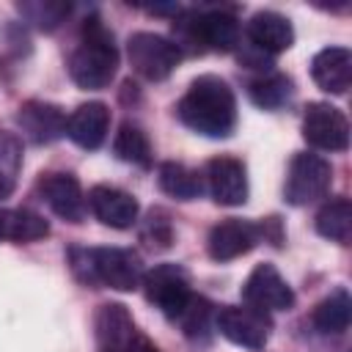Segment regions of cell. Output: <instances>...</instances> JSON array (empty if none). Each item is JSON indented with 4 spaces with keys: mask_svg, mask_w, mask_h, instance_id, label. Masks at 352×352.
Segmentation results:
<instances>
[{
    "mask_svg": "<svg viewBox=\"0 0 352 352\" xmlns=\"http://www.w3.org/2000/svg\"><path fill=\"white\" fill-rule=\"evenodd\" d=\"M176 116L204 138H228L236 126V96L223 77L201 74L179 99Z\"/></svg>",
    "mask_w": 352,
    "mask_h": 352,
    "instance_id": "obj_1",
    "label": "cell"
},
{
    "mask_svg": "<svg viewBox=\"0 0 352 352\" xmlns=\"http://www.w3.org/2000/svg\"><path fill=\"white\" fill-rule=\"evenodd\" d=\"M69 267L85 286L135 292L143 280V261L132 248H72Z\"/></svg>",
    "mask_w": 352,
    "mask_h": 352,
    "instance_id": "obj_2",
    "label": "cell"
},
{
    "mask_svg": "<svg viewBox=\"0 0 352 352\" xmlns=\"http://www.w3.org/2000/svg\"><path fill=\"white\" fill-rule=\"evenodd\" d=\"M118 69V50L113 33L104 28L99 16H88L82 22L80 44L69 55V74L85 91H99L110 85Z\"/></svg>",
    "mask_w": 352,
    "mask_h": 352,
    "instance_id": "obj_3",
    "label": "cell"
},
{
    "mask_svg": "<svg viewBox=\"0 0 352 352\" xmlns=\"http://www.w3.org/2000/svg\"><path fill=\"white\" fill-rule=\"evenodd\" d=\"M173 22L176 38H170L182 52H231L239 44V22L226 8L212 11H179Z\"/></svg>",
    "mask_w": 352,
    "mask_h": 352,
    "instance_id": "obj_4",
    "label": "cell"
},
{
    "mask_svg": "<svg viewBox=\"0 0 352 352\" xmlns=\"http://www.w3.org/2000/svg\"><path fill=\"white\" fill-rule=\"evenodd\" d=\"M333 184V165L314 151H297L289 160L286 182H283V198L292 206H308L327 195Z\"/></svg>",
    "mask_w": 352,
    "mask_h": 352,
    "instance_id": "obj_5",
    "label": "cell"
},
{
    "mask_svg": "<svg viewBox=\"0 0 352 352\" xmlns=\"http://www.w3.org/2000/svg\"><path fill=\"white\" fill-rule=\"evenodd\" d=\"M140 286H143L146 300L173 322L182 316V311L192 300L190 275L182 264H170V261L168 264H154L148 272H143Z\"/></svg>",
    "mask_w": 352,
    "mask_h": 352,
    "instance_id": "obj_6",
    "label": "cell"
},
{
    "mask_svg": "<svg viewBox=\"0 0 352 352\" xmlns=\"http://www.w3.org/2000/svg\"><path fill=\"white\" fill-rule=\"evenodd\" d=\"M126 58H129V66L135 69V74H140L148 82H160L176 72V66L182 60V50L160 33L140 30V33L129 36Z\"/></svg>",
    "mask_w": 352,
    "mask_h": 352,
    "instance_id": "obj_7",
    "label": "cell"
},
{
    "mask_svg": "<svg viewBox=\"0 0 352 352\" xmlns=\"http://www.w3.org/2000/svg\"><path fill=\"white\" fill-rule=\"evenodd\" d=\"M214 327L220 330L223 338H228L236 346L245 349H264V344L270 341V330H272V319L264 311H256L250 305H223L214 314Z\"/></svg>",
    "mask_w": 352,
    "mask_h": 352,
    "instance_id": "obj_8",
    "label": "cell"
},
{
    "mask_svg": "<svg viewBox=\"0 0 352 352\" xmlns=\"http://www.w3.org/2000/svg\"><path fill=\"white\" fill-rule=\"evenodd\" d=\"M302 138L319 151H346L349 121L330 102H311L302 116Z\"/></svg>",
    "mask_w": 352,
    "mask_h": 352,
    "instance_id": "obj_9",
    "label": "cell"
},
{
    "mask_svg": "<svg viewBox=\"0 0 352 352\" xmlns=\"http://www.w3.org/2000/svg\"><path fill=\"white\" fill-rule=\"evenodd\" d=\"M242 300L245 305L256 308V311H289L294 305V292L286 283V278L278 272L275 264H256L253 272L248 275L245 286H242Z\"/></svg>",
    "mask_w": 352,
    "mask_h": 352,
    "instance_id": "obj_10",
    "label": "cell"
},
{
    "mask_svg": "<svg viewBox=\"0 0 352 352\" xmlns=\"http://www.w3.org/2000/svg\"><path fill=\"white\" fill-rule=\"evenodd\" d=\"M204 184L214 204L220 206H242L248 201V168L242 160L220 154L206 162Z\"/></svg>",
    "mask_w": 352,
    "mask_h": 352,
    "instance_id": "obj_11",
    "label": "cell"
},
{
    "mask_svg": "<svg viewBox=\"0 0 352 352\" xmlns=\"http://www.w3.org/2000/svg\"><path fill=\"white\" fill-rule=\"evenodd\" d=\"M261 239H264L261 223L242 220V217H226L212 226L206 248L214 261H234V258L250 253Z\"/></svg>",
    "mask_w": 352,
    "mask_h": 352,
    "instance_id": "obj_12",
    "label": "cell"
},
{
    "mask_svg": "<svg viewBox=\"0 0 352 352\" xmlns=\"http://www.w3.org/2000/svg\"><path fill=\"white\" fill-rule=\"evenodd\" d=\"M88 209L94 212V217L110 228H132L138 223L140 214V204L132 192L113 187V184H96L88 190Z\"/></svg>",
    "mask_w": 352,
    "mask_h": 352,
    "instance_id": "obj_13",
    "label": "cell"
},
{
    "mask_svg": "<svg viewBox=\"0 0 352 352\" xmlns=\"http://www.w3.org/2000/svg\"><path fill=\"white\" fill-rule=\"evenodd\" d=\"M66 118L69 116L58 104L41 102V99H30L16 110V126L36 146H47V143L60 140L66 135Z\"/></svg>",
    "mask_w": 352,
    "mask_h": 352,
    "instance_id": "obj_14",
    "label": "cell"
},
{
    "mask_svg": "<svg viewBox=\"0 0 352 352\" xmlns=\"http://www.w3.org/2000/svg\"><path fill=\"white\" fill-rule=\"evenodd\" d=\"M38 192L47 201V206L69 223H80L85 217V195L82 187L77 182V176L72 173H44L38 179Z\"/></svg>",
    "mask_w": 352,
    "mask_h": 352,
    "instance_id": "obj_15",
    "label": "cell"
},
{
    "mask_svg": "<svg viewBox=\"0 0 352 352\" xmlns=\"http://www.w3.org/2000/svg\"><path fill=\"white\" fill-rule=\"evenodd\" d=\"M140 330L135 327V319L126 305L121 302H104L99 305L94 316V336L102 352H126L132 338Z\"/></svg>",
    "mask_w": 352,
    "mask_h": 352,
    "instance_id": "obj_16",
    "label": "cell"
},
{
    "mask_svg": "<svg viewBox=\"0 0 352 352\" xmlns=\"http://www.w3.org/2000/svg\"><path fill=\"white\" fill-rule=\"evenodd\" d=\"M245 33H248L250 47L264 55H280L294 44V28L278 11H256Z\"/></svg>",
    "mask_w": 352,
    "mask_h": 352,
    "instance_id": "obj_17",
    "label": "cell"
},
{
    "mask_svg": "<svg viewBox=\"0 0 352 352\" xmlns=\"http://www.w3.org/2000/svg\"><path fill=\"white\" fill-rule=\"evenodd\" d=\"M110 129V107L104 102H85L66 118V135L85 151H94L104 143Z\"/></svg>",
    "mask_w": 352,
    "mask_h": 352,
    "instance_id": "obj_18",
    "label": "cell"
},
{
    "mask_svg": "<svg viewBox=\"0 0 352 352\" xmlns=\"http://www.w3.org/2000/svg\"><path fill=\"white\" fill-rule=\"evenodd\" d=\"M314 82L327 94H346L352 82V52L346 47H324L311 60Z\"/></svg>",
    "mask_w": 352,
    "mask_h": 352,
    "instance_id": "obj_19",
    "label": "cell"
},
{
    "mask_svg": "<svg viewBox=\"0 0 352 352\" xmlns=\"http://www.w3.org/2000/svg\"><path fill=\"white\" fill-rule=\"evenodd\" d=\"M50 234V223L30 209H3L0 206V242H38Z\"/></svg>",
    "mask_w": 352,
    "mask_h": 352,
    "instance_id": "obj_20",
    "label": "cell"
},
{
    "mask_svg": "<svg viewBox=\"0 0 352 352\" xmlns=\"http://www.w3.org/2000/svg\"><path fill=\"white\" fill-rule=\"evenodd\" d=\"M157 182H160V190L176 201H192L206 190L204 176L198 170L187 168L184 162H173V160L157 168Z\"/></svg>",
    "mask_w": 352,
    "mask_h": 352,
    "instance_id": "obj_21",
    "label": "cell"
},
{
    "mask_svg": "<svg viewBox=\"0 0 352 352\" xmlns=\"http://www.w3.org/2000/svg\"><path fill=\"white\" fill-rule=\"evenodd\" d=\"M349 314H352V300L346 289H336L330 292L311 314V322L319 333L324 336H341L349 327Z\"/></svg>",
    "mask_w": 352,
    "mask_h": 352,
    "instance_id": "obj_22",
    "label": "cell"
},
{
    "mask_svg": "<svg viewBox=\"0 0 352 352\" xmlns=\"http://www.w3.org/2000/svg\"><path fill=\"white\" fill-rule=\"evenodd\" d=\"M316 231L330 242L349 245V234H352V204H349V198H344V195L330 198L316 212Z\"/></svg>",
    "mask_w": 352,
    "mask_h": 352,
    "instance_id": "obj_23",
    "label": "cell"
},
{
    "mask_svg": "<svg viewBox=\"0 0 352 352\" xmlns=\"http://www.w3.org/2000/svg\"><path fill=\"white\" fill-rule=\"evenodd\" d=\"M113 151L118 160L129 162V165H138V168H148L151 165V143H148V135L132 124V121H124L116 132V140H113Z\"/></svg>",
    "mask_w": 352,
    "mask_h": 352,
    "instance_id": "obj_24",
    "label": "cell"
},
{
    "mask_svg": "<svg viewBox=\"0 0 352 352\" xmlns=\"http://www.w3.org/2000/svg\"><path fill=\"white\" fill-rule=\"evenodd\" d=\"M248 94H250V99H253L258 107H264V110H278V107H283V104L292 99L294 82H292V77L275 72V74H264V77L253 80V82L248 85Z\"/></svg>",
    "mask_w": 352,
    "mask_h": 352,
    "instance_id": "obj_25",
    "label": "cell"
},
{
    "mask_svg": "<svg viewBox=\"0 0 352 352\" xmlns=\"http://www.w3.org/2000/svg\"><path fill=\"white\" fill-rule=\"evenodd\" d=\"M22 170V138L0 129V201L8 198Z\"/></svg>",
    "mask_w": 352,
    "mask_h": 352,
    "instance_id": "obj_26",
    "label": "cell"
},
{
    "mask_svg": "<svg viewBox=\"0 0 352 352\" xmlns=\"http://www.w3.org/2000/svg\"><path fill=\"white\" fill-rule=\"evenodd\" d=\"M19 14L38 30H55L69 14H72V3H60V0H38V3H19Z\"/></svg>",
    "mask_w": 352,
    "mask_h": 352,
    "instance_id": "obj_27",
    "label": "cell"
},
{
    "mask_svg": "<svg viewBox=\"0 0 352 352\" xmlns=\"http://www.w3.org/2000/svg\"><path fill=\"white\" fill-rule=\"evenodd\" d=\"M212 319H214L212 305H209L204 297H195V294H192L190 305L182 311V316H179L176 322L182 324V330H184L187 338H192V341H206V338H209Z\"/></svg>",
    "mask_w": 352,
    "mask_h": 352,
    "instance_id": "obj_28",
    "label": "cell"
},
{
    "mask_svg": "<svg viewBox=\"0 0 352 352\" xmlns=\"http://www.w3.org/2000/svg\"><path fill=\"white\" fill-rule=\"evenodd\" d=\"M140 236H143V242H146L148 248H168V245L173 242V228H170L168 214L160 212V209H154V212L148 214V220H146Z\"/></svg>",
    "mask_w": 352,
    "mask_h": 352,
    "instance_id": "obj_29",
    "label": "cell"
},
{
    "mask_svg": "<svg viewBox=\"0 0 352 352\" xmlns=\"http://www.w3.org/2000/svg\"><path fill=\"white\" fill-rule=\"evenodd\" d=\"M126 352H160V349H157L154 341H148L143 333H138V336L132 338V344L126 346Z\"/></svg>",
    "mask_w": 352,
    "mask_h": 352,
    "instance_id": "obj_30",
    "label": "cell"
}]
</instances>
